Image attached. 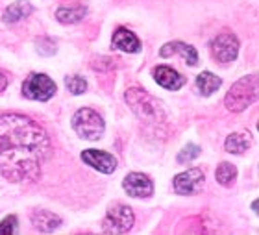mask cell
<instances>
[{
  "instance_id": "cell-22",
  "label": "cell",
  "mask_w": 259,
  "mask_h": 235,
  "mask_svg": "<svg viewBox=\"0 0 259 235\" xmlns=\"http://www.w3.org/2000/svg\"><path fill=\"white\" fill-rule=\"evenodd\" d=\"M11 233H17L15 215H10V217H6V219L0 222V235H11Z\"/></svg>"
},
{
  "instance_id": "cell-1",
  "label": "cell",
  "mask_w": 259,
  "mask_h": 235,
  "mask_svg": "<svg viewBox=\"0 0 259 235\" xmlns=\"http://www.w3.org/2000/svg\"><path fill=\"white\" fill-rule=\"evenodd\" d=\"M50 139L35 121L19 115H0V174L10 182H33L50 155Z\"/></svg>"
},
{
  "instance_id": "cell-3",
  "label": "cell",
  "mask_w": 259,
  "mask_h": 235,
  "mask_svg": "<svg viewBox=\"0 0 259 235\" xmlns=\"http://www.w3.org/2000/svg\"><path fill=\"white\" fill-rule=\"evenodd\" d=\"M126 102L130 104V107L134 109L141 119H145V121H154L157 123L159 119L163 117L161 113V104L150 96L146 91L139 89V87H132L126 91Z\"/></svg>"
},
{
  "instance_id": "cell-16",
  "label": "cell",
  "mask_w": 259,
  "mask_h": 235,
  "mask_svg": "<svg viewBox=\"0 0 259 235\" xmlns=\"http://www.w3.org/2000/svg\"><path fill=\"white\" fill-rule=\"evenodd\" d=\"M221 84H222L221 78L215 76L213 72H207V70H204V72H200V74L196 76V87H198V91L204 96L213 95V93L221 87Z\"/></svg>"
},
{
  "instance_id": "cell-19",
  "label": "cell",
  "mask_w": 259,
  "mask_h": 235,
  "mask_svg": "<svg viewBox=\"0 0 259 235\" xmlns=\"http://www.w3.org/2000/svg\"><path fill=\"white\" fill-rule=\"evenodd\" d=\"M215 178L221 185L230 187V185H233L235 178H237V169H235L232 163H221L219 169L215 171Z\"/></svg>"
},
{
  "instance_id": "cell-2",
  "label": "cell",
  "mask_w": 259,
  "mask_h": 235,
  "mask_svg": "<svg viewBox=\"0 0 259 235\" xmlns=\"http://www.w3.org/2000/svg\"><path fill=\"white\" fill-rule=\"evenodd\" d=\"M255 93H257V78L255 76H243L230 87L226 95V107L230 111L239 113L246 109V107L255 100Z\"/></svg>"
},
{
  "instance_id": "cell-11",
  "label": "cell",
  "mask_w": 259,
  "mask_h": 235,
  "mask_svg": "<svg viewBox=\"0 0 259 235\" xmlns=\"http://www.w3.org/2000/svg\"><path fill=\"white\" fill-rule=\"evenodd\" d=\"M152 74H154V80H156L161 87L168 89V91H178L180 87L185 84L184 76L180 74V72H176L174 69H170V67H167V65H159V67H156Z\"/></svg>"
},
{
  "instance_id": "cell-21",
  "label": "cell",
  "mask_w": 259,
  "mask_h": 235,
  "mask_svg": "<svg viewBox=\"0 0 259 235\" xmlns=\"http://www.w3.org/2000/svg\"><path fill=\"white\" fill-rule=\"evenodd\" d=\"M198 155H200V146H196V144H187L184 150H180L178 163H189V161H193L194 158H198Z\"/></svg>"
},
{
  "instance_id": "cell-6",
  "label": "cell",
  "mask_w": 259,
  "mask_h": 235,
  "mask_svg": "<svg viewBox=\"0 0 259 235\" xmlns=\"http://www.w3.org/2000/svg\"><path fill=\"white\" fill-rule=\"evenodd\" d=\"M22 93L32 100H49L56 93V84L47 74H30L22 84Z\"/></svg>"
},
{
  "instance_id": "cell-20",
  "label": "cell",
  "mask_w": 259,
  "mask_h": 235,
  "mask_svg": "<svg viewBox=\"0 0 259 235\" xmlns=\"http://www.w3.org/2000/svg\"><path fill=\"white\" fill-rule=\"evenodd\" d=\"M65 86L72 95H81V93L87 91V82L81 78V76H69L65 80Z\"/></svg>"
},
{
  "instance_id": "cell-15",
  "label": "cell",
  "mask_w": 259,
  "mask_h": 235,
  "mask_svg": "<svg viewBox=\"0 0 259 235\" xmlns=\"http://www.w3.org/2000/svg\"><path fill=\"white\" fill-rule=\"evenodd\" d=\"M32 11H33V8L28 0H17V2H13L11 6H8V10L4 11V22L11 24V22L21 21V19L30 15Z\"/></svg>"
},
{
  "instance_id": "cell-12",
  "label": "cell",
  "mask_w": 259,
  "mask_h": 235,
  "mask_svg": "<svg viewBox=\"0 0 259 235\" xmlns=\"http://www.w3.org/2000/svg\"><path fill=\"white\" fill-rule=\"evenodd\" d=\"M159 54H161V58H168V56H172V54H182L187 65H191V67H193V65L198 63V54H196L194 47L182 43V41L167 43L165 47L161 48V50H159Z\"/></svg>"
},
{
  "instance_id": "cell-5",
  "label": "cell",
  "mask_w": 259,
  "mask_h": 235,
  "mask_svg": "<svg viewBox=\"0 0 259 235\" xmlns=\"http://www.w3.org/2000/svg\"><path fill=\"white\" fill-rule=\"evenodd\" d=\"M134 213L124 204H115L108 209L104 217L102 230L104 233H126L134 226Z\"/></svg>"
},
{
  "instance_id": "cell-7",
  "label": "cell",
  "mask_w": 259,
  "mask_h": 235,
  "mask_svg": "<svg viewBox=\"0 0 259 235\" xmlns=\"http://www.w3.org/2000/svg\"><path fill=\"white\" fill-rule=\"evenodd\" d=\"M211 56L221 61V63H228L233 61L239 54V41L237 37L230 32L219 33L213 41H211Z\"/></svg>"
},
{
  "instance_id": "cell-17",
  "label": "cell",
  "mask_w": 259,
  "mask_h": 235,
  "mask_svg": "<svg viewBox=\"0 0 259 235\" xmlns=\"http://www.w3.org/2000/svg\"><path fill=\"white\" fill-rule=\"evenodd\" d=\"M226 150L230 152V154H243V152H246V150L250 148V137L248 134H232L228 135L226 139Z\"/></svg>"
},
{
  "instance_id": "cell-9",
  "label": "cell",
  "mask_w": 259,
  "mask_h": 235,
  "mask_svg": "<svg viewBox=\"0 0 259 235\" xmlns=\"http://www.w3.org/2000/svg\"><path fill=\"white\" fill-rule=\"evenodd\" d=\"M81 160L85 161L89 167L104 172V174H111L117 169V158L108 154V152H102V150H83L81 152Z\"/></svg>"
},
{
  "instance_id": "cell-23",
  "label": "cell",
  "mask_w": 259,
  "mask_h": 235,
  "mask_svg": "<svg viewBox=\"0 0 259 235\" xmlns=\"http://www.w3.org/2000/svg\"><path fill=\"white\" fill-rule=\"evenodd\" d=\"M6 86H8V78H6V76L2 74V72H0V93L4 91Z\"/></svg>"
},
{
  "instance_id": "cell-10",
  "label": "cell",
  "mask_w": 259,
  "mask_h": 235,
  "mask_svg": "<svg viewBox=\"0 0 259 235\" xmlns=\"http://www.w3.org/2000/svg\"><path fill=\"white\" fill-rule=\"evenodd\" d=\"M122 187L128 192L130 197L134 198H146L150 197L152 191H154V185H152V180L146 174H141V172H132L124 178L122 182Z\"/></svg>"
},
{
  "instance_id": "cell-8",
  "label": "cell",
  "mask_w": 259,
  "mask_h": 235,
  "mask_svg": "<svg viewBox=\"0 0 259 235\" xmlns=\"http://www.w3.org/2000/svg\"><path fill=\"white\" fill-rule=\"evenodd\" d=\"M204 185V172L200 169H189L174 178V191L178 194H194Z\"/></svg>"
},
{
  "instance_id": "cell-18",
  "label": "cell",
  "mask_w": 259,
  "mask_h": 235,
  "mask_svg": "<svg viewBox=\"0 0 259 235\" xmlns=\"http://www.w3.org/2000/svg\"><path fill=\"white\" fill-rule=\"evenodd\" d=\"M56 17L63 24H74V22L81 21L85 17V8H81V6H78V8H60Z\"/></svg>"
},
{
  "instance_id": "cell-14",
  "label": "cell",
  "mask_w": 259,
  "mask_h": 235,
  "mask_svg": "<svg viewBox=\"0 0 259 235\" xmlns=\"http://www.w3.org/2000/svg\"><path fill=\"white\" fill-rule=\"evenodd\" d=\"M32 222L39 231H52L61 224V219L49 209H35L32 213Z\"/></svg>"
},
{
  "instance_id": "cell-4",
  "label": "cell",
  "mask_w": 259,
  "mask_h": 235,
  "mask_svg": "<svg viewBox=\"0 0 259 235\" xmlns=\"http://www.w3.org/2000/svg\"><path fill=\"white\" fill-rule=\"evenodd\" d=\"M104 128H106L104 119L95 109H89V107L78 109L72 117V130L80 135L81 139L97 141L104 134Z\"/></svg>"
},
{
  "instance_id": "cell-13",
  "label": "cell",
  "mask_w": 259,
  "mask_h": 235,
  "mask_svg": "<svg viewBox=\"0 0 259 235\" xmlns=\"http://www.w3.org/2000/svg\"><path fill=\"white\" fill-rule=\"evenodd\" d=\"M111 43H113L115 48H119L122 52H139L141 50V41L137 39L134 32H130L126 28H119V30H115L113 33V39H111Z\"/></svg>"
}]
</instances>
